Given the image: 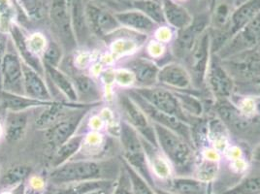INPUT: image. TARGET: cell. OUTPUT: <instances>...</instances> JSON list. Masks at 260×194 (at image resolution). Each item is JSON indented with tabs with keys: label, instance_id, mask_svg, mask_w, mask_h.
<instances>
[{
	"label": "cell",
	"instance_id": "6da1fadb",
	"mask_svg": "<svg viewBox=\"0 0 260 194\" xmlns=\"http://www.w3.org/2000/svg\"><path fill=\"white\" fill-rule=\"evenodd\" d=\"M122 169V160L79 159L70 160L54 168L50 173V182L56 185L92 180L116 181Z\"/></svg>",
	"mask_w": 260,
	"mask_h": 194
},
{
	"label": "cell",
	"instance_id": "7a4b0ae2",
	"mask_svg": "<svg viewBox=\"0 0 260 194\" xmlns=\"http://www.w3.org/2000/svg\"><path fill=\"white\" fill-rule=\"evenodd\" d=\"M152 124L158 148L170 162L175 176H193L197 160L194 147L173 131Z\"/></svg>",
	"mask_w": 260,
	"mask_h": 194
},
{
	"label": "cell",
	"instance_id": "3957f363",
	"mask_svg": "<svg viewBox=\"0 0 260 194\" xmlns=\"http://www.w3.org/2000/svg\"><path fill=\"white\" fill-rule=\"evenodd\" d=\"M119 137L122 160L127 163L146 182L154 187L155 179L147 160L139 133L130 126L127 122L122 120L119 125Z\"/></svg>",
	"mask_w": 260,
	"mask_h": 194
},
{
	"label": "cell",
	"instance_id": "277c9868",
	"mask_svg": "<svg viewBox=\"0 0 260 194\" xmlns=\"http://www.w3.org/2000/svg\"><path fill=\"white\" fill-rule=\"evenodd\" d=\"M260 50V13L235 33L217 52L220 60L250 51Z\"/></svg>",
	"mask_w": 260,
	"mask_h": 194
},
{
	"label": "cell",
	"instance_id": "5b68a950",
	"mask_svg": "<svg viewBox=\"0 0 260 194\" xmlns=\"http://www.w3.org/2000/svg\"><path fill=\"white\" fill-rule=\"evenodd\" d=\"M211 56V34L208 28L197 39L190 53L183 62L188 70L193 86L197 90L205 86L207 69Z\"/></svg>",
	"mask_w": 260,
	"mask_h": 194
},
{
	"label": "cell",
	"instance_id": "8992f818",
	"mask_svg": "<svg viewBox=\"0 0 260 194\" xmlns=\"http://www.w3.org/2000/svg\"><path fill=\"white\" fill-rule=\"evenodd\" d=\"M124 91L143 110V112L146 114V116L149 118L152 123L161 125L167 130L173 131L194 147L193 139H192L191 125L189 123L185 122L184 120H182L175 116L166 114L158 109L154 108L141 95L136 93L132 88L126 89Z\"/></svg>",
	"mask_w": 260,
	"mask_h": 194
},
{
	"label": "cell",
	"instance_id": "52a82bcc",
	"mask_svg": "<svg viewBox=\"0 0 260 194\" xmlns=\"http://www.w3.org/2000/svg\"><path fill=\"white\" fill-rule=\"evenodd\" d=\"M118 105L122 115V120L136 130L142 138L158 147L155 131L152 121L146 114L123 90L118 94Z\"/></svg>",
	"mask_w": 260,
	"mask_h": 194
},
{
	"label": "cell",
	"instance_id": "ba28073f",
	"mask_svg": "<svg viewBox=\"0 0 260 194\" xmlns=\"http://www.w3.org/2000/svg\"><path fill=\"white\" fill-rule=\"evenodd\" d=\"M22 64L23 62L9 38L6 54L0 64L1 90L24 95Z\"/></svg>",
	"mask_w": 260,
	"mask_h": 194
},
{
	"label": "cell",
	"instance_id": "9c48e42d",
	"mask_svg": "<svg viewBox=\"0 0 260 194\" xmlns=\"http://www.w3.org/2000/svg\"><path fill=\"white\" fill-rule=\"evenodd\" d=\"M132 89L136 93L141 95L154 108L158 109L166 114L175 116L191 124V120L181 108L179 100L173 90L159 85L150 87H132Z\"/></svg>",
	"mask_w": 260,
	"mask_h": 194
},
{
	"label": "cell",
	"instance_id": "30bf717a",
	"mask_svg": "<svg viewBox=\"0 0 260 194\" xmlns=\"http://www.w3.org/2000/svg\"><path fill=\"white\" fill-rule=\"evenodd\" d=\"M205 86L215 101L230 99L235 92V82L217 54L212 56L207 69Z\"/></svg>",
	"mask_w": 260,
	"mask_h": 194
},
{
	"label": "cell",
	"instance_id": "8fae6325",
	"mask_svg": "<svg viewBox=\"0 0 260 194\" xmlns=\"http://www.w3.org/2000/svg\"><path fill=\"white\" fill-rule=\"evenodd\" d=\"M235 83L260 80V51H250L220 60Z\"/></svg>",
	"mask_w": 260,
	"mask_h": 194
},
{
	"label": "cell",
	"instance_id": "7c38bea8",
	"mask_svg": "<svg viewBox=\"0 0 260 194\" xmlns=\"http://www.w3.org/2000/svg\"><path fill=\"white\" fill-rule=\"evenodd\" d=\"M210 25V18L206 14H200L193 18L192 22L184 29L178 30L177 35L171 45V54L176 61L184 62L186 56L190 53L197 39Z\"/></svg>",
	"mask_w": 260,
	"mask_h": 194
},
{
	"label": "cell",
	"instance_id": "4fadbf2b",
	"mask_svg": "<svg viewBox=\"0 0 260 194\" xmlns=\"http://www.w3.org/2000/svg\"><path fill=\"white\" fill-rule=\"evenodd\" d=\"M92 109H77L50 128L44 130L45 139L53 151H55L59 146L78 133L81 123Z\"/></svg>",
	"mask_w": 260,
	"mask_h": 194
},
{
	"label": "cell",
	"instance_id": "5bb4252c",
	"mask_svg": "<svg viewBox=\"0 0 260 194\" xmlns=\"http://www.w3.org/2000/svg\"><path fill=\"white\" fill-rule=\"evenodd\" d=\"M51 21L57 35L58 43L66 52H73L78 46L73 33L67 0H53L51 7Z\"/></svg>",
	"mask_w": 260,
	"mask_h": 194
},
{
	"label": "cell",
	"instance_id": "9a60e30c",
	"mask_svg": "<svg viewBox=\"0 0 260 194\" xmlns=\"http://www.w3.org/2000/svg\"><path fill=\"white\" fill-rule=\"evenodd\" d=\"M157 85L175 91L195 92L192 80L184 63L179 61H169L159 68Z\"/></svg>",
	"mask_w": 260,
	"mask_h": 194
},
{
	"label": "cell",
	"instance_id": "2e32d148",
	"mask_svg": "<svg viewBox=\"0 0 260 194\" xmlns=\"http://www.w3.org/2000/svg\"><path fill=\"white\" fill-rule=\"evenodd\" d=\"M123 68L129 70L135 78L134 87H150L157 85L160 66L152 58L137 56L123 62Z\"/></svg>",
	"mask_w": 260,
	"mask_h": 194
},
{
	"label": "cell",
	"instance_id": "e0dca14e",
	"mask_svg": "<svg viewBox=\"0 0 260 194\" xmlns=\"http://www.w3.org/2000/svg\"><path fill=\"white\" fill-rule=\"evenodd\" d=\"M87 18L90 33L96 34L101 38H106L110 34L121 28L115 14L94 4H87Z\"/></svg>",
	"mask_w": 260,
	"mask_h": 194
},
{
	"label": "cell",
	"instance_id": "ac0fdd59",
	"mask_svg": "<svg viewBox=\"0 0 260 194\" xmlns=\"http://www.w3.org/2000/svg\"><path fill=\"white\" fill-rule=\"evenodd\" d=\"M147 160L155 179V185L174 177L173 168L160 149L141 137Z\"/></svg>",
	"mask_w": 260,
	"mask_h": 194
},
{
	"label": "cell",
	"instance_id": "d6986e66",
	"mask_svg": "<svg viewBox=\"0 0 260 194\" xmlns=\"http://www.w3.org/2000/svg\"><path fill=\"white\" fill-rule=\"evenodd\" d=\"M115 17L121 25L126 29L135 33H141L144 35H152L156 33L158 26L145 14L136 9H125L115 13Z\"/></svg>",
	"mask_w": 260,
	"mask_h": 194
},
{
	"label": "cell",
	"instance_id": "ffe728a7",
	"mask_svg": "<svg viewBox=\"0 0 260 194\" xmlns=\"http://www.w3.org/2000/svg\"><path fill=\"white\" fill-rule=\"evenodd\" d=\"M67 5L77 44L84 46L91 35L87 23V5L84 0H67Z\"/></svg>",
	"mask_w": 260,
	"mask_h": 194
},
{
	"label": "cell",
	"instance_id": "44dd1931",
	"mask_svg": "<svg viewBox=\"0 0 260 194\" xmlns=\"http://www.w3.org/2000/svg\"><path fill=\"white\" fill-rule=\"evenodd\" d=\"M176 194H212V183L198 180L193 176H174L171 179L156 184Z\"/></svg>",
	"mask_w": 260,
	"mask_h": 194
},
{
	"label": "cell",
	"instance_id": "7402d4cb",
	"mask_svg": "<svg viewBox=\"0 0 260 194\" xmlns=\"http://www.w3.org/2000/svg\"><path fill=\"white\" fill-rule=\"evenodd\" d=\"M31 111L13 112L7 111L4 122V137L9 144H16L22 140L29 124Z\"/></svg>",
	"mask_w": 260,
	"mask_h": 194
},
{
	"label": "cell",
	"instance_id": "603a6c76",
	"mask_svg": "<svg viewBox=\"0 0 260 194\" xmlns=\"http://www.w3.org/2000/svg\"><path fill=\"white\" fill-rule=\"evenodd\" d=\"M24 95L42 101H53L50 88L47 86L44 76L28 65L22 64Z\"/></svg>",
	"mask_w": 260,
	"mask_h": 194
},
{
	"label": "cell",
	"instance_id": "cb8c5ba5",
	"mask_svg": "<svg viewBox=\"0 0 260 194\" xmlns=\"http://www.w3.org/2000/svg\"><path fill=\"white\" fill-rule=\"evenodd\" d=\"M9 34H10L12 42L14 44V47H15L18 54L20 55L22 62L24 64L28 65L34 70H36L41 75L45 76V69H44L42 58H40V56L33 54L32 52L30 51L28 44H27V37L24 36L22 29L14 23L12 25Z\"/></svg>",
	"mask_w": 260,
	"mask_h": 194
},
{
	"label": "cell",
	"instance_id": "d4e9b609",
	"mask_svg": "<svg viewBox=\"0 0 260 194\" xmlns=\"http://www.w3.org/2000/svg\"><path fill=\"white\" fill-rule=\"evenodd\" d=\"M260 13V0H247L235 8L228 23V40Z\"/></svg>",
	"mask_w": 260,
	"mask_h": 194
},
{
	"label": "cell",
	"instance_id": "484cf974",
	"mask_svg": "<svg viewBox=\"0 0 260 194\" xmlns=\"http://www.w3.org/2000/svg\"><path fill=\"white\" fill-rule=\"evenodd\" d=\"M53 101H42L38 99H33L26 95L10 93L4 90H0V106L7 111L21 112L29 111L35 109H43L51 105Z\"/></svg>",
	"mask_w": 260,
	"mask_h": 194
},
{
	"label": "cell",
	"instance_id": "4316f807",
	"mask_svg": "<svg viewBox=\"0 0 260 194\" xmlns=\"http://www.w3.org/2000/svg\"><path fill=\"white\" fill-rule=\"evenodd\" d=\"M76 88L78 101L86 104H100L102 93L96 82L89 76L76 73L70 76Z\"/></svg>",
	"mask_w": 260,
	"mask_h": 194
},
{
	"label": "cell",
	"instance_id": "83f0119b",
	"mask_svg": "<svg viewBox=\"0 0 260 194\" xmlns=\"http://www.w3.org/2000/svg\"><path fill=\"white\" fill-rule=\"evenodd\" d=\"M161 5L166 24H169L177 31L184 29L193 21L190 12L174 0H163Z\"/></svg>",
	"mask_w": 260,
	"mask_h": 194
},
{
	"label": "cell",
	"instance_id": "f1b7e54d",
	"mask_svg": "<svg viewBox=\"0 0 260 194\" xmlns=\"http://www.w3.org/2000/svg\"><path fill=\"white\" fill-rule=\"evenodd\" d=\"M45 76L53 83L54 87L70 102H79L76 88L72 79L60 68L44 65Z\"/></svg>",
	"mask_w": 260,
	"mask_h": 194
},
{
	"label": "cell",
	"instance_id": "f546056e",
	"mask_svg": "<svg viewBox=\"0 0 260 194\" xmlns=\"http://www.w3.org/2000/svg\"><path fill=\"white\" fill-rule=\"evenodd\" d=\"M86 134L77 133L69 140L66 141L61 146H59L53 154L52 158V168H56L66 162L70 161L79 151H81L84 144Z\"/></svg>",
	"mask_w": 260,
	"mask_h": 194
},
{
	"label": "cell",
	"instance_id": "4dcf8cb0",
	"mask_svg": "<svg viewBox=\"0 0 260 194\" xmlns=\"http://www.w3.org/2000/svg\"><path fill=\"white\" fill-rule=\"evenodd\" d=\"M115 181L112 180H92L65 183L56 185L52 194H88L94 190L113 185Z\"/></svg>",
	"mask_w": 260,
	"mask_h": 194
},
{
	"label": "cell",
	"instance_id": "1f68e13d",
	"mask_svg": "<svg viewBox=\"0 0 260 194\" xmlns=\"http://www.w3.org/2000/svg\"><path fill=\"white\" fill-rule=\"evenodd\" d=\"M175 94L179 100L181 108L184 114L190 119H201L204 115V104L200 98L190 91H175ZM191 125V124H190Z\"/></svg>",
	"mask_w": 260,
	"mask_h": 194
},
{
	"label": "cell",
	"instance_id": "d6a6232c",
	"mask_svg": "<svg viewBox=\"0 0 260 194\" xmlns=\"http://www.w3.org/2000/svg\"><path fill=\"white\" fill-rule=\"evenodd\" d=\"M32 167L26 164H18L12 166L0 178V186L3 188H13L18 186L30 177Z\"/></svg>",
	"mask_w": 260,
	"mask_h": 194
},
{
	"label": "cell",
	"instance_id": "836d02e7",
	"mask_svg": "<svg viewBox=\"0 0 260 194\" xmlns=\"http://www.w3.org/2000/svg\"><path fill=\"white\" fill-rule=\"evenodd\" d=\"M260 191V168L247 173L238 183L220 194H256Z\"/></svg>",
	"mask_w": 260,
	"mask_h": 194
},
{
	"label": "cell",
	"instance_id": "e575fe53",
	"mask_svg": "<svg viewBox=\"0 0 260 194\" xmlns=\"http://www.w3.org/2000/svg\"><path fill=\"white\" fill-rule=\"evenodd\" d=\"M219 164L216 157H210L204 155L201 160L197 159L195 163L193 177L206 183H212L218 174Z\"/></svg>",
	"mask_w": 260,
	"mask_h": 194
},
{
	"label": "cell",
	"instance_id": "d590c367",
	"mask_svg": "<svg viewBox=\"0 0 260 194\" xmlns=\"http://www.w3.org/2000/svg\"><path fill=\"white\" fill-rule=\"evenodd\" d=\"M131 6L145 14L157 25L161 26L163 24H166L161 3L153 0H133L131 2Z\"/></svg>",
	"mask_w": 260,
	"mask_h": 194
},
{
	"label": "cell",
	"instance_id": "8d00e7d4",
	"mask_svg": "<svg viewBox=\"0 0 260 194\" xmlns=\"http://www.w3.org/2000/svg\"><path fill=\"white\" fill-rule=\"evenodd\" d=\"M63 48L58 42L49 41L42 54L44 65L59 68L63 61Z\"/></svg>",
	"mask_w": 260,
	"mask_h": 194
},
{
	"label": "cell",
	"instance_id": "74e56055",
	"mask_svg": "<svg viewBox=\"0 0 260 194\" xmlns=\"http://www.w3.org/2000/svg\"><path fill=\"white\" fill-rule=\"evenodd\" d=\"M122 164L129 176L133 194H156L152 185L146 182L138 173L134 171L127 163L122 160Z\"/></svg>",
	"mask_w": 260,
	"mask_h": 194
},
{
	"label": "cell",
	"instance_id": "f35d334b",
	"mask_svg": "<svg viewBox=\"0 0 260 194\" xmlns=\"http://www.w3.org/2000/svg\"><path fill=\"white\" fill-rule=\"evenodd\" d=\"M15 8L12 0H0V31L9 33L14 24Z\"/></svg>",
	"mask_w": 260,
	"mask_h": 194
},
{
	"label": "cell",
	"instance_id": "ab89813d",
	"mask_svg": "<svg viewBox=\"0 0 260 194\" xmlns=\"http://www.w3.org/2000/svg\"><path fill=\"white\" fill-rule=\"evenodd\" d=\"M82 149L86 153H88L89 156H93L94 154H99L104 149V139L103 135L98 131L89 132L86 135Z\"/></svg>",
	"mask_w": 260,
	"mask_h": 194
},
{
	"label": "cell",
	"instance_id": "60d3db41",
	"mask_svg": "<svg viewBox=\"0 0 260 194\" xmlns=\"http://www.w3.org/2000/svg\"><path fill=\"white\" fill-rule=\"evenodd\" d=\"M242 96L260 97V80L235 83V92Z\"/></svg>",
	"mask_w": 260,
	"mask_h": 194
},
{
	"label": "cell",
	"instance_id": "b9f144b4",
	"mask_svg": "<svg viewBox=\"0 0 260 194\" xmlns=\"http://www.w3.org/2000/svg\"><path fill=\"white\" fill-rule=\"evenodd\" d=\"M113 194H133L129 176L126 172L125 168L123 167V164H122V169L119 173V177L115 182Z\"/></svg>",
	"mask_w": 260,
	"mask_h": 194
},
{
	"label": "cell",
	"instance_id": "7bdbcfd3",
	"mask_svg": "<svg viewBox=\"0 0 260 194\" xmlns=\"http://www.w3.org/2000/svg\"><path fill=\"white\" fill-rule=\"evenodd\" d=\"M27 44L33 54L40 56L43 54L48 41L42 33H36L27 37Z\"/></svg>",
	"mask_w": 260,
	"mask_h": 194
},
{
	"label": "cell",
	"instance_id": "ee69618b",
	"mask_svg": "<svg viewBox=\"0 0 260 194\" xmlns=\"http://www.w3.org/2000/svg\"><path fill=\"white\" fill-rule=\"evenodd\" d=\"M114 80L121 86H131L135 85V78L129 70L120 68L114 72Z\"/></svg>",
	"mask_w": 260,
	"mask_h": 194
},
{
	"label": "cell",
	"instance_id": "f6af8a7d",
	"mask_svg": "<svg viewBox=\"0 0 260 194\" xmlns=\"http://www.w3.org/2000/svg\"><path fill=\"white\" fill-rule=\"evenodd\" d=\"M22 6L29 15L35 16L39 10V0H21Z\"/></svg>",
	"mask_w": 260,
	"mask_h": 194
},
{
	"label": "cell",
	"instance_id": "bcb514c9",
	"mask_svg": "<svg viewBox=\"0 0 260 194\" xmlns=\"http://www.w3.org/2000/svg\"><path fill=\"white\" fill-rule=\"evenodd\" d=\"M9 38L10 37H8V35L6 33L0 31V64H1V61L4 57V55L6 54Z\"/></svg>",
	"mask_w": 260,
	"mask_h": 194
},
{
	"label": "cell",
	"instance_id": "7dc6e473",
	"mask_svg": "<svg viewBox=\"0 0 260 194\" xmlns=\"http://www.w3.org/2000/svg\"><path fill=\"white\" fill-rule=\"evenodd\" d=\"M251 160L254 164L260 165V143L255 145L253 151H251Z\"/></svg>",
	"mask_w": 260,
	"mask_h": 194
},
{
	"label": "cell",
	"instance_id": "c3c4849f",
	"mask_svg": "<svg viewBox=\"0 0 260 194\" xmlns=\"http://www.w3.org/2000/svg\"><path fill=\"white\" fill-rule=\"evenodd\" d=\"M43 187L40 185H30L29 188H25L24 194H44Z\"/></svg>",
	"mask_w": 260,
	"mask_h": 194
},
{
	"label": "cell",
	"instance_id": "681fc988",
	"mask_svg": "<svg viewBox=\"0 0 260 194\" xmlns=\"http://www.w3.org/2000/svg\"><path fill=\"white\" fill-rule=\"evenodd\" d=\"M115 182H116V181H115ZM114 185H115V183H114L113 185H110V186H107V187L100 188V189L94 190V191H92V192H90V193L88 194H113Z\"/></svg>",
	"mask_w": 260,
	"mask_h": 194
},
{
	"label": "cell",
	"instance_id": "f907efd6",
	"mask_svg": "<svg viewBox=\"0 0 260 194\" xmlns=\"http://www.w3.org/2000/svg\"><path fill=\"white\" fill-rule=\"evenodd\" d=\"M153 188H154V191H155V193L156 194H176L174 193L173 191H171V190H169V189H166V188L161 187V186L155 185Z\"/></svg>",
	"mask_w": 260,
	"mask_h": 194
},
{
	"label": "cell",
	"instance_id": "816d5d0a",
	"mask_svg": "<svg viewBox=\"0 0 260 194\" xmlns=\"http://www.w3.org/2000/svg\"><path fill=\"white\" fill-rule=\"evenodd\" d=\"M117 3L119 2V3H122V4H127V3H129L130 5H131V2H132V0H115Z\"/></svg>",
	"mask_w": 260,
	"mask_h": 194
},
{
	"label": "cell",
	"instance_id": "f5cc1de1",
	"mask_svg": "<svg viewBox=\"0 0 260 194\" xmlns=\"http://www.w3.org/2000/svg\"><path fill=\"white\" fill-rule=\"evenodd\" d=\"M245 1H247V0H234V3H235V6L237 7L239 6L240 4H242L243 2H245Z\"/></svg>",
	"mask_w": 260,
	"mask_h": 194
},
{
	"label": "cell",
	"instance_id": "db71d44e",
	"mask_svg": "<svg viewBox=\"0 0 260 194\" xmlns=\"http://www.w3.org/2000/svg\"><path fill=\"white\" fill-rule=\"evenodd\" d=\"M2 134H3V128H2L1 125H0V137L2 136Z\"/></svg>",
	"mask_w": 260,
	"mask_h": 194
},
{
	"label": "cell",
	"instance_id": "11a10c76",
	"mask_svg": "<svg viewBox=\"0 0 260 194\" xmlns=\"http://www.w3.org/2000/svg\"><path fill=\"white\" fill-rule=\"evenodd\" d=\"M153 1H156V2H158V3H161L163 0H153Z\"/></svg>",
	"mask_w": 260,
	"mask_h": 194
},
{
	"label": "cell",
	"instance_id": "9f6ffc18",
	"mask_svg": "<svg viewBox=\"0 0 260 194\" xmlns=\"http://www.w3.org/2000/svg\"><path fill=\"white\" fill-rule=\"evenodd\" d=\"M256 194H260V191H259V192H258V193H256Z\"/></svg>",
	"mask_w": 260,
	"mask_h": 194
},
{
	"label": "cell",
	"instance_id": "6f0895ef",
	"mask_svg": "<svg viewBox=\"0 0 260 194\" xmlns=\"http://www.w3.org/2000/svg\"><path fill=\"white\" fill-rule=\"evenodd\" d=\"M259 51H260V50H259Z\"/></svg>",
	"mask_w": 260,
	"mask_h": 194
},
{
	"label": "cell",
	"instance_id": "680465c9",
	"mask_svg": "<svg viewBox=\"0 0 260 194\" xmlns=\"http://www.w3.org/2000/svg\"><path fill=\"white\" fill-rule=\"evenodd\" d=\"M44 194H45V193H44Z\"/></svg>",
	"mask_w": 260,
	"mask_h": 194
}]
</instances>
